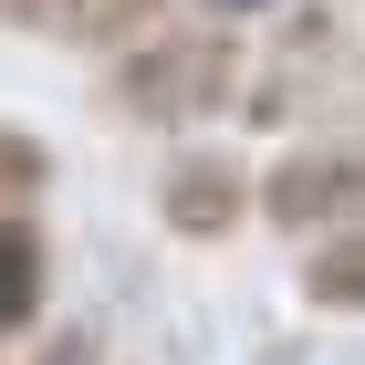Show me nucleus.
Returning a JSON list of instances; mask_svg holds the SVG:
<instances>
[{
    "mask_svg": "<svg viewBox=\"0 0 365 365\" xmlns=\"http://www.w3.org/2000/svg\"><path fill=\"white\" fill-rule=\"evenodd\" d=\"M230 84H240V42L220 21H168V31H136L125 53H115L105 94L115 115H136V125H198V115H220Z\"/></svg>",
    "mask_w": 365,
    "mask_h": 365,
    "instance_id": "f257e3e1",
    "label": "nucleus"
},
{
    "mask_svg": "<svg viewBox=\"0 0 365 365\" xmlns=\"http://www.w3.org/2000/svg\"><path fill=\"white\" fill-rule=\"evenodd\" d=\"M261 209H272L282 230H344L365 220V157H344V146H313V157H282L272 178H261Z\"/></svg>",
    "mask_w": 365,
    "mask_h": 365,
    "instance_id": "f03ea898",
    "label": "nucleus"
},
{
    "mask_svg": "<svg viewBox=\"0 0 365 365\" xmlns=\"http://www.w3.org/2000/svg\"><path fill=\"white\" fill-rule=\"evenodd\" d=\"M157 209H168L178 240H220V230H240V209H251V168H240V157H178L168 188H157Z\"/></svg>",
    "mask_w": 365,
    "mask_h": 365,
    "instance_id": "7ed1b4c3",
    "label": "nucleus"
},
{
    "mask_svg": "<svg viewBox=\"0 0 365 365\" xmlns=\"http://www.w3.org/2000/svg\"><path fill=\"white\" fill-rule=\"evenodd\" d=\"M303 292H313L324 313H365V220H344V230H324V240H313Z\"/></svg>",
    "mask_w": 365,
    "mask_h": 365,
    "instance_id": "20e7f679",
    "label": "nucleus"
},
{
    "mask_svg": "<svg viewBox=\"0 0 365 365\" xmlns=\"http://www.w3.org/2000/svg\"><path fill=\"white\" fill-rule=\"evenodd\" d=\"M42 313V230L0 209V334H21Z\"/></svg>",
    "mask_w": 365,
    "mask_h": 365,
    "instance_id": "39448f33",
    "label": "nucleus"
},
{
    "mask_svg": "<svg viewBox=\"0 0 365 365\" xmlns=\"http://www.w3.org/2000/svg\"><path fill=\"white\" fill-rule=\"evenodd\" d=\"M42 178H53L42 136H21V125H0V209H21V198H42Z\"/></svg>",
    "mask_w": 365,
    "mask_h": 365,
    "instance_id": "423d86ee",
    "label": "nucleus"
},
{
    "mask_svg": "<svg viewBox=\"0 0 365 365\" xmlns=\"http://www.w3.org/2000/svg\"><path fill=\"white\" fill-rule=\"evenodd\" d=\"M198 11H220V21H240V11H272V0H198Z\"/></svg>",
    "mask_w": 365,
    "mask_h": 365,
    "instance_id": "0eeeda50",
    "label": "nucleus"
}]
</instances>
